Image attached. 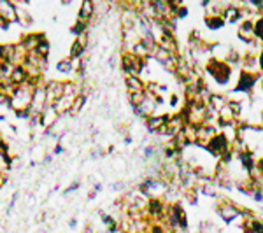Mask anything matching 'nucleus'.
I'll return each instance as SVG.
<instances>
[{
	"mask_svg": "<svg viewBox=\"0 0 263 233\" xmlns=\"http://www.w3.org/2000/svg\"><path fill=\"white\" fill-rule=\"evenodd\" d=\"M204 72H205V75H207L217 88H221V90H230V84L234 81V74H235L234 67H230L226 62L216 60V58H211L209 62L205 63Z\"/></svg>",
	"mask_w": 263,
	"mask_h": 233,
	"instance_id": "f257e3e1",
	"label": "nucleus"
},
{
	"mask_svg": "<svg viewBox=\"0 0 263 233\" xmlns=\"http://www.w3.org/2000/svg\"><path fill=\"white\" fill-rule=\"evenodd\" d=\"M216 214L219 216V219H221L225 225H234L235 221H240V223H242L244 207L235 204L234 200L228 198V196H219V198L216 200Z\"/></svg>",
	"mask_w": 263,
	"mask_h": 233,
	"instance_id": "f03ea898",
	"label": "nucleus"
},
{
	"mask_svg": "<svg viewBox=\"0 0 263 233\" xmlns=\"http://www.w3.org/2000/svg\"><path fill=\"white\" fill-rule=\"evenodd\" d=\"M34 84H21V86L14 88V92L11 93V104L9 109L13 113H23V111H30V105H32V98H34Z\"/></svg>",
	"mask_w": 263,
	"mask_h": 233,
	"instance_id": "7ed1b4c3",
	"label": "nucleus"
},
{
	"mask_svg": "<svg viewBox=\"0 0 263 233\" xmlns=\"http://www.w3.org/2000/svg\"><path fill=\"white\" fill-rule=\"evenodd\" d=\"M260 81H262V74H260V72L239 70L234 90L239 93H244V95L251 96L253 93H255L256 88L260 86Z\"/></svg>",
	"mask_w": 263,
	"mask_h": 233,
	"instance_id": "20e7f679",
	"label": "nucleus"
},
{
	"mask_svg": "<svg viewBox=\"0 0 263 233\" xmlns=\"http://www.w3.org/2000/svg\"><path fill=\"white\" fill-rule=\"evenodd\" d=\"M149 60H144V58H139L135 54H132L130 51H123L121 53V70L125 72V77H130V75H139L141 77L142 70L147 67Z\"/></svg>",
	"mask_w": 263,
	"mask_h": 233,
	"instance_id": "39448f33",
	"label": "nucleus"
},
{
	"mask_svg": "<svg viewBox=\"0 0 263 233\" xmlns=\"http://www.w3.org/2000/svg\"><path fill=\"white\" fill-rule=\"evenodd\" d=\"M205 151H207V153H209L213 158L221 160L223 156H226L228 153H232V151H234V146H232V142L225 137V133L219 132L216 137H214L213 140L207 144Z\"/></svg>",
	"mask_w": 263,
	"mask_h": 233,
	"instance_id": "423d86ee",
	"label": "nucleus"
},
{
	"mask_svg": "<svg viewBox=\"0 0 263 233\" xmlns=\"http://www.w3.org/2000/svg\"><path fill=\"white\" fill-rule=\"evenodd\" d=\"M237 39L242 42L244 46H251L253 42H256V35H255V21L246 20V21H240L237 25Z\"/></svg>",
	"mask_w": 263,
	"mask_h": 233,
	"instance_id": "0eeeda50",
	"label": "nucleus"
},
{
	"mask_svg": "<svg viewBox=\"0 0 263 233\" xmlns=\"http://www.w3.org/2000/svg\"><path fill=\"white\" fill-rule=\"evenodd\" d=\"M63 88H65V81H60V79H48L46 81L44 90H46L48 105H53L60 96H63Z\"/></svg>",
	"mask_w": 263,
	"mask_h": 233,
	"instance_id": "6e6552de",
	"label": "nucleus"
},
{
	"mask_svg": "<svg viewBox=\"0 0 263 233\" xmlns=\"http://www.w3.org/2000/svg\"><path fill=\"white\" fill-rule=\"evenodd\" d=\"M168 117H170V114H165V113H158V114L149 116L146 121H144V126H146L147 133H151V135H158L160 130L167 125Z\"/></svg>",
	"mask_w": 263,
	"mask_h": 233,
	"instance_id": "1a4fd4ad",
	"label": "nucleus"
},
{
	"mask_svg": "<svg viewBox=\"0 0 263 233\" xmlns=\"http://www.w3.org/2000/svg\"><path fill=\"white\" fill-rule=\"evenodd\" d=\"M95 14H96L95 2H93V0H83L79 4V9H77V18H75V20L90 25L93 21V18H95Z\"/></svg>",
	"mask_w": 263,
	"mask_h": 233,
	"instance_id": "9d476101",
	"label": "nucleus"
},
{
	"mask_svg": "<svg viewBox=\"0 0 263 233\" xmlns=\"http://www.w3.org/2000/svg\"><path fill=\"white\" fill-rule=\"evenodd\" d=\"M0 20L5 21L7 25L16 23V2L0 0Z\"/></svg>",
	"mask_w": 263,
	"mask_h": 233,
	"instance_id": "9b49d317",
	"label": "nucleus"
},
{
	"mask_svg": "<svg viewBox=\"0 0 263 233\" xmlns=\"http://www.w3.org/2000/svg\"><path fill=\"white\" fill-rule=\"evenodd\" d=\"M258 54L255 51H249L246 47V51H242V60H240V70L247 72H260L258 69Z\"/></svg>",
	"mask_w": 263,
	"mask_h": 233,
	"instance_id": "f8f14e48",
	"label": "nucleus"
},
{
	"mask_svg": "<svg viewBox=\"0 0 263 233\" xmlns=\"http://www.w3.org/2000/svg\"><path fill=\"white\" fill-rule=\"evenodd\" d=\"M228 96H226V93H216L213 92V95L209 96V100H207V109L209 111H213L214 114H219L223 111V109L228 105Z\"/></svg>",
	"mask_w": 263,
	"mask_h": 233,
	"instance_id": "ddd939ff",
	"label": "nucleus"
},
{
	"mask_svg": "<svg viewBox=\"0 0 263 233\" xmlns=\"http://www.w3.org/2000/svg\"><path fill=\"white\" fill-rule=\"evenodd\" d=\"M46 39V33L42 32H30V33H25L23 37H21V44H23V47H25L28 53H32V51L37 49V46L41 44V41H44Z\"/></svg>",
	"mask_w": 263,
	"mask_h": 233,
	"instance_id": "4468645a",
	"label": "nucleus"
},
{
	"mask_svg": "<svg viewBox=\"0 0 263 233\" xmlns=\"http://www.w3.org/2000/svg\"><path fill=\"white\" fill-rule=\"evenodd\" d=\"M223 20H225L226 25H235V23H240L242 18H240V7H239V2H228V5L223 11Z\"/></svg>",
	"mask_w": 263,
	"mask_h": 233,
	"instance_id": "2eb2a0df",
	"label": "nucleus"
},
{
	"mask_svg": "<svg viewBox=\"0 0 263 233\" xmlns=\"http://www.w3.org/2000/svg\"><path fill=\"white\" fill-rule=\"evenodd\" d=\"M26 7H28V4L16 2V23L20 26H25V28L34 23V16H32V13Z\"/></svg>",
	"mask_w": 263,
	"mask_h": 233,
	"instance_id": "dca6fc26",
	"label": "nucleus"
},
{
	"mask_svg": "<svg viewBox=\"0 0 263 233\" xmlns=\"http://www.w3.org/2000/svg\"><path fill=\"white\" fill-rule=\"evenodd\" d=\"M58 119H60V114L56 113V109H54L53 105H48L41 114V128L42 130L51 128Z\"/></svg>",
	"mask_w": 263,
	"mask_h": 233,
	"instance_id": "f3484780",
	"label": "nucleus"
},
{
	"mask_svg": "<svg viewBox=\"0 0 263 233\" xmlns=\"http://www.w3.org/2000/svg\"><path fill=\"white\" fill-rule=\"evenodd\" d=\"M125 88L128 95H132V93H144L146 92V83L139 75H130V77H125Z\"/></svg>",
	"mask_w": 263,
	"mask_h": 233,
	"instance_id": "a211bd4d",
	"label": "nucleus"
},
{
	"mask_svg": "<svg viewBox=\"0 0 263 233\" xmlns=\"http://www.w3.org/2000/svg\"><path fill=\"white\" fill-rule=\"evenodd\" d=\"M204 25L211 32H217V30L225 28V20L223 16H214V14H204Z\"/></svg>",
	"mask_w": 263,
	"mask_h": 233,
	"instance_id": "6ab92c4d",
	"label": "nucleus"
},
{
	"mask_svg": "<svg viewBox=\"0 0 263 233\" xmlns=\"http://www.w3.org/2000/svg\"><path fill=\"white\" fill-rule=\"evenodd\" d=\"M9 81H11L14 86H21V84L28 83V72L25 70V67L23 65L14 67V70H13V74H11V79Z\"/></svg>",
	"mask_w": 263,
	"mask_h": 233,
	"instance_id": "aec40b11",
	"label": "nucleus"
},
{
	"mask_svg": "<svg viewBox=\"0 0 263 233\" xmlns=\"http://www.w3.org/2000/svg\"><path fill=\"white\" fill-rule=\"evenodd\" d=\"M56 72L62 75H74V60L69 56H63L62 60H58L56 63Z\"/></svg>",
	"mask_w": 263,
	"mask_h": 233,
	"instance_id": "412c9836",
	"label": "nucleus"
},
{
	"mask_svg": "<svg viewBox=\"0 0 263 233\" xmlns=\"http://www.w3.org/2000/svg\"><path fill=\"white\" fill-rule=\"evenodd\" d=\"M86 102H88V95H86V93H81V95H77V98L74 100V105H72L69 116H77V114L83 111L84 105H86Z\"/></svg>",
	"mask_w": 263,
	"mask_h": 233,
	"instance_id": "4be33fe9",
	"label": "nucleus"
},
{
	"mask_svg": "<svg viewBox=\"0 0 263 233\" xmlns=\"http://www.w3.org/2000/svg\"><path fill=\"white\" fill-rule=\"evenodd\" d=\"M71 33L74 35V37H83V35H88V33H90V25H86V23H83V21L75 20V23L71 26Z\"/></svg>",
	"mask_w": 263,
	"mask_h": 233,
	"instance_id": "5701e85b",
	"label": "nucleus"
},
{
	"mask_svg": "<svg viewBox=\"0 0 263 233\" xmlns=\"http://www.w3.org/2000/svg\"><path fill=\"white\" fill-rule=\"evenodd\" d=\"M37 56H41V58H48L51 54V42H49V39H44V41H41V44L37 46V49L34 51Z\"/></svg>",
	"mask_w": 263,
	"mask_h": 233,
	"instance_id": "b1692460",
	"label": "nucleus"
},
{
	"mask_svg": "<svg viewBox=\"0 0 263 233\" xmlns=\"http://www.w3.org/2000/svg\"><path fill=\"white\" fill-rule=\"evenodd\" d=\"M255 35H256V41L263 46V16L255 20Z\"/></svg>",
	"mask_w": 263,
	"mask_h": 233,
	"instance_id": "393cba45",
	"label": "nucleus"
},
{
	"mask_svg": "<svg viewBox=\"0 0 263 233\" xmlns=\"http://www.w3.org/2000/svg\"><path fill=\"white\" fill-rule=\"evenodd\" d=\"M79 187H81V183H79V181H74V183L69 184V186L65 187V189H63V195H65V196H67V195H72V193H75V191H77V189H79Z\"/></svg>",
	"mask_w": 263,
	"mask_h": 233,
	"instance_id": "a878e982",
	"label": "nucleus"
},
{
	"mask_svg": "<svg viewBox=\"0 0 263 233\" xmlns=\"http://www.w3.org/2000/svg\"><path fill=\"white\" fill-rule=\"evenodd\" d=\"M63 151H65V146L56 142V144H54V147H53V151H51V154H53V156H58V154H62Z\"/></svg>",
	"mask_w": 263,
	"mask_h": 233,
	"instance_id": "bb28decb",
	"label": "nucleus"
},
{
	"mask_svg": "<svg viewBox=\"0 0 263 233\" xmlns=\"http://www.w3.org/2000/svg\"><path fill=\"white\" fill-rule=\"evenodd\" d=\"M258 69H260V74L263 75V49L258 54Z\"/></svg>",
	"mask_w": 263,
	"mask_h": 233,
	"instance_id": "cd10ccee",
	"label": "nucleus"
},
{
	"mask_svg": "<svg viewBox=\"0 0 263 233\" xmlns=\"http://www.w3.org/2000/svg\"><path fill=\"white\" fill-rule=\"evenodd\" d=\"M75 226H77V219H75V217H72V219L69 221V228H72V230H74Z\"/></svg>",
	"mask_w": 263,
	"mask_h": 233,
	"instance_id": "c85d7f7f",
	"label": "nucleus"
},
{
	"mask_svg": "<svg viewBox=\"0 0 263 233\" xmlns=\"http://www.w3.org/2000/svg\"><path fill=\"white\" fill-rule=\"evenodd\" d=\"M96 195H98V193H95V191H93V189H92V191L88 193V200H93V198H96Z\"/></svg>",
	"mask_w": 263,
	"mask_h": 233,
	"instance_id": "c756f323",
	"label": "nucleus"
},
{
	"mask_svg": "<svg viewBox=\"0 0 263 233\" xmlns=\"http://www.w3.org/2000/svg\"><path fill=\"white\" fill-rule=\"evenodd\" d=\"M260 93H262V100H263V75H262V81H260Z\"/></svg>",
	"mask_w": 263,
	"mask_h": 233,
	"instance_id": "7c9ffc66",
	"label": "nucleus"
},
{
	"mask_svg": "<svg viewBox=\"0 0 263 233\" xmlns=\"http://www.w3.org/2000/svg\"><path fill=\"white\" fill-rule=\"evenodd\" d=\"M260 126L263 128V107H262V111H260Z\"/></svg>",
	"mask_w": 263,
	"mask_h": 233,
	"instance_id": "2f4dec72",
	"label": "nucleus"
},
{
	"mask_svg": "<svg viewBox=\"0 0 263 233\" xmlns=\"http://www.w3.org/2000/svg\"><path fill=\"white\" fill-rule=\"evenodd\" d=\"M262 16H263V7H262Z\"/></svg>",
	"mask_w": 263,
	"mask_h": 233,
	"instance_id": "473e14b6",
	"label": "nucleus"
}]
</instances>
